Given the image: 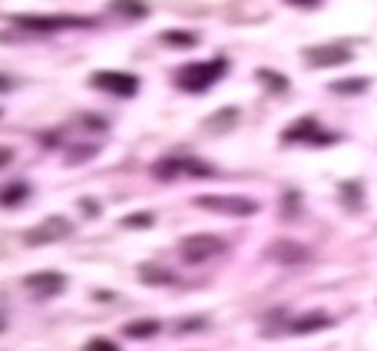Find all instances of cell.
<instances>
[{
	"mask_svg": "<svg viewBox=\"0 0 377 351\" xmlns=\"http://www.w3.org/2000/svg\"><path fill=\"white\" fill-rule=\"evenodd\" d=\"M225 73V60L218 56L212 63H192L179 70V87L189 90V93H199V90H209L218 77Z\"/></svg>",
	"mask_w": 377,
	"mask_h": 351,
	"instance_id": "6da1fadb",
	"label": "cell"
},
{
	"mask_svg": "<svg viewBox=\"0 0 377 351\" xmlns=\"http://www.w3.org/2000/svg\"><path fill=\"white\" fill-rule=\"evenodd\" d=\"M195 202H199L202 209L228 212V216H252V212H259V206L245 196H199Z\"/></svg>",
	"mask_w": 377,
	"mask_h": 351,
	"instance_id": "7a4b0ae2",
	"label": "cell"
},
{
	"mask_svg": "<svg viewBox=\"0 0 377 351\" xmlns=\"http://www.w3.org/2000/svg\"><path fill=\"white\" fill-rule=\"evenodd\" d=\"M351 50L347 47H338V44H328V47H314V50H304V63L308 66H341L351 60Z\"/></svg>",
	"mask_w": 377,
	"mask_h": 351,
	"instance_id": "3957f363",
	"label": "cell"
},
{
	"mask_svg": "<svg viewBox=\"0 0 377 351\" xmlns=\"http://www.w3.org/2000/svg\"><path fill=\"white\" fill-rule=\"evenodd\" d=\"M285 143H334V136H321L318 120L314 116H302V120L285 130Z\"/></svg>",
	"mask_w": 377,
	"mask_h": 351,
	"instance_id": "277c9868",
	"label": "cell"
},
{
	"mask_svg": "<svg viewBox=\"0 0 377 351\" xmlns=\"http://www.w3.org/2000/svg\"><path fill=\"white\" fill-rule=\"evenodd\" d=\"M222 249V242L216 239V235H195V239H185L183 242V255L185 259H192V262H199V259H205V255H212Z\"/></svg>",
	"mask_w": 377,
	"mask_h": 351,
	"instance_id": "5b68a950",
	"label": "cell"
},
{
	"mask_svg": "<svg viewBox=\"0 0 377 351\" xmlns=\"http://www.w3.org/2000/svg\"><path fill=\"white\" fill-rule=\"evenodd\" d=\"M97 87L130 97V93H136V77H130V73H99V77H97Z\"/></svg>",
	"mask_w": 377,
	"mask_h": 351,
	"instance_id": "8992f818",
	"label": "cell"
},
{
	"mask_svg": "<svg viewBox=\"0 0 377 351\" xmlns=\"http://www.w3.org/2000/svg\"><path fill=\"white\" fill-rule=\"evenodd\" d=\"M271 255L281 259L285 265H302L308 259V249L304 245H295V242H278V245H271Z\"/></svg>",
	"mask_w": 377,
	"mask_h": 351,
	"instance_id": "52a82bcc",
	"label": "cell"
},
{
	"mask_svg": "<svg viewBox=\"0 0 377 351\" xmlns=\"http://www.w3.org/2000/svg\"><path fill=\"white\" fill-rule=\"evenodd\" d=\"M328 325H331V319H328V315H324V312H314V315H302V319L295 321V325H291V331H318V328H328Z\"/></svg>",
	"mask_w": 377,
	"mask_h": 351,
	"instance_id": "ba28073f",
	"label": "cell"
},
{
	"mask_svg": "<svg viewBox=\"0 0 377 351\" xmlns=\"http://www.w3.org/2000/svg\"><path fill=\"white\" fill-rule=\"evenodd\" d=\"M20 23H30V27L54 30V27H63V23H87V20H73V17H20Z\"/></svg>",
	"mask_w": 377,
	"mask_h": 351,
	"instance_id": "9c48e42d",
	"label": "cell"
},
{
	"mask_svg": "<svg viewBox=\"0 0 377 351\" xmlns=\"http://www.w3.org/2000/svg\"><path fill=\"white\" fill-rule=\"evenodd\" d=\"M367 87H371V80H364V77H351V80H338V83H331L334 93H364Z\"/></svg>",
	"mask_w": 377,
	"mask_h": 351,
	"instance_id": "30bf717a",
	"label": "cell"
},
{
	"mask_svg": "<svg viewBox=\"0 0 377 351\" xmlns=\"http://www.w3.org/2000/svg\"><path fill=\"white\" fill-rule=\"evenodd\" d=\"M259 80H265L268 90H288V80L278 77V73H271V70H259Z\"/></svg>",
	"mask_w": 377,
	"mask_h": 351,
	"instance_id": "8fae6325",
	"label": "cell"
},
{
	"mask_svg": "<svg viewBox=\"0 0 377 351\" xmlns=\"http://www.w3.org/2000/svg\"><path fill=\"white\" fill-rule=\"evenodd\" d=\"M166 40H169V44H195L192 33H166Z\"/></svg>",
	"mask_w": 377,
	"mask_h": 351,
	"instance_id": "7c38bea8",
	"label": "cell"
},
{
	"mask_svg": "<svg viewBox=\"0 0 377 351\" xmlns=\"http://www.w3.org/2000/svg\"><path fill=\"white\" fill-rule=\"evenodd\" d=\"M132 335H149V331H156V321H146V325H132Z\"/></svg>",
	"mask_w": 377,
	"mask_h": 351,
	"instance_id": "4fadbf2b",
	"label": "cell"
},
{
	"mask_svg": "<svg viewBox=\"0 0 377 351\" xmlns=\"http://www.w3.org/2000/svg\"><path fill=\"white\" fill-rule=\"evenodd\" d=\"M288 4H295V7H314L318 0H288Z\"/></svg>",
	"mask_w": 377,
	"mask_h": 351,
	"instance_id": "5bb4252c",
	"label": "cell"
}]
</instances>
